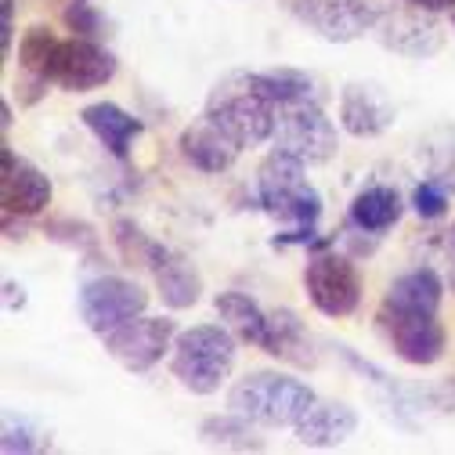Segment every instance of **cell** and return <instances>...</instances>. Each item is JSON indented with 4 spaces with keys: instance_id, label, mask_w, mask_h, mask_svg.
<instances>
[{
    "instance_id": "obj_24",
    "label": "cell",
    "mask_w": 455,
    "mask_h": 455,
    "mask_svg": "<svg viewBox=\"0 0 455 455\" xmlns=\"http://www.w3.org/2000/svg\"><path fill=\"white\" fill-rule=\"evenodd\" d=\"M203 441L220 444V448H235V451H260L264 441L257 437V430L250 427L246 416L228 412V416H210L203 423Z\"/></svg>"
},
{
    "instance_id": "obj_10",
    "label": "cell",
    "mask_w": 455,
    "mask_h": 455,
    "mask_svg": "<svg viewBox=\"0 0 455 455\" xmlns=\"http://www.w3.org/2000/svg\"><path fill=\"white\" fill-rule=\"evenodd\" d=\"M286 12L329 44H351L376 22V4L369 0H286Z\"/></svg>"
},
{
    "instance_id": "obj_8",
    "label": "cell",
    "mask_w": 455,
    "mask_h": 455,
    "mask_svg": "<svg viewBox=\"0 0 455 455\" xmlns=\"http://www.w3.org/2000/svg\"><path fill=\"white\" fill-rule=\"evenodd\" d=\"M145 307H148V293L138 286L134 278H124V275L91 278V282H84V290H80V318L98 336H105L116 325L138 318Z\"/></svg>"
},
{
    "instance_id": "obj_30",
    "label": "cell",
    "mask_w": 455,
    "mask_h": 455,
    "mask_svg": "<svg viewBox=\"0 0 455 455\" xmlns=\"http://www.w3.org/2000/svg\"><path fill=\"white\" fill-rule=\"evenodd\" d=\"M4 304H8V311L26 307V290H22V286H15V282H4Z\"/></svg>"
},
{
    "instance_id": "obj_12",
    "label": "cell",
    "mask_w": 455,
    "mask_h": 455,
    "mask_svg": "<svg viewBox=\"0 0 455 455\" xmlns=\"http://www.w3.org/2000/svg\"><path fill=\"white\" fill-rule=\"evenodd\" d=\"M116 76V59L98 47L94 40H84V36H73V40H62L59 51H54V62L47 69V80L59 84L62 91H94L101 84H108Z\"/></svg>"
},
{
    "instance_id": "obj_14",
    "label": "cell",
    "mask_w": 455,
    "mask_h": 455,
    "mask_svg": "<svg viewBox=\"0 0 455 455\" xmlns=\"http://www.w3.org/2000/svg\"><path fill=\"white\" fill-rule=\"evenodd\" d=\"M145 267L156 275V286H159V297H163L166 307L185 311V307L199 304V297H203V278H199V271H196L181 253L152 243L148 253H145Z\"/></svg>"
},
{
    "instance_id": "obj_1",
    "label": "cell",
    "mask_w": 455,
    "mask_h": 455,
    "mask_svg": "<svg viewBox=\"0 0 455 455\" xmlns=\"http://www.w3.org/2000/svg\"><path fill=\"white\" fill-rule=\"evenodd\" d=\"M206 120L243 152L264 145L275 134L278 105L253 84V73H228L206 98Z\"/></svg>"
},
{
    "instance_id": "obj_28",
    "label": "cell",
    "mask_w": 455,
    "mask_h": 455,
    "mask_svg": "<svg viewBox=\"0 0 455 455\" xmlns=\"http://www.w3.org/2000/svg\"><path fill=\"white\" fill-rule=\"evenodd\" d=\"M12 40H15V0H0V54H4V62L12 59Z\"/></svg>"
},
{
    "instance_id": "obj_11",
    "label": "cell",
    "mask_w": 455,
    "mask_h": 455,
    "mask_svg": "<svg viewBox=\"0 0 455 455\" xmlns=\"http://www.w3.org/2000/svg\"><path fill=\"white\" fill-rule=\"evenodd\" d=\"M105 351L116 358L124 369L131 372H148L166 351L170 339H174V322L170 318H131L124 325H116L112 332L101 336Z\"/></svg>"
},
{
    "instance_id": "obj_23",
    "label": "cell",
    "mask_w": 455,
    "mask_h": 455,
    "mask_svg": "<svg viewBox=\"0 0 455 455\" xmlns=\"http://www.w3.org/2000/svg\"><path fill=\"white\" fill-rule=\"evenodd\" d=\"M253 84H257L275 105L322 101L315 76H307V73H300V69H267V73H253Z\"/></svg>"
},
{
    "instance_id": "obj_27",
    "label": "cell",
    "mask_w": 455,
    "mask_h": 455,
    "mask_svg": "<svg viewBox=\"0 0 455 455\" xmlns=\"http://www.w3.org/2000/svg\"><path fill=\"white\" fill-rule=\"evenodd\" d=\"M412 206H416V213H419L423 220H437V217H444V210H448V192H444L437 181H423V185H416V192H412Z\"/></svg>"
},
{
    "instance_id": "obj_18",
    "label": "cell",
    "mask_w": 455,
    "mask_h": 455,
    "mask_svg": "<svg viewBox=\"0 0 455 455\" xmlns=\"http://www.w3.org/2000/svg\"><path fill=\"white\" fill-rule=\"evenodd\" d=\"M80 120L84 127L116 156V159H127L131 156V145L134 138L145 131V124L138 116H131V112H124L120 105H112V101H94L80 112Z\"/></svg>"
},
{
    "instance_id": "obj_29",
    "label": "cell",
    "mask_w": 455,
    "mask_h": 455,
    "mask_svg": "<svg viewBox=\"0 0 455 455\" xmlns=\"http://www.w3.org/2000/svg\"><path fill=\"white\" fill-rule=\"evenodd\" d=\"M444 260H448V282H451V293H455V224L444 232Z\"/></svg>"
},
{
    "instance_id": "obj_26",
    "label": "cell",
    "mask_w": 455,
    "mask_h": 455,
    "mask_svg": "<svg viewBox=\"0 0 455 455\" xmlns=\"http://www.w3.org/2000/svg\"><path fill=\"white\" fill-rule=\"evenodd\" d=\"M62 19H66V26H69L76 36H84V40H98V36H101V15L87 4V0H73Z\"/></svg>"
},
{
    "instance_id": "obj_22",
    "label": "cell",
    "mask_w": 455,
    "mask_h": 455,
    "mask_svg": "<svg viewBox=\"0 0 455 455\" xmlns=\"http://www.w3.org/2000/svg\"><path fill=\"white\" fill-rule=\"evenodd\" d=\"M220 322L232 329L243 344H253V347H264V339H267V311H260L257 300H250L246 293H235V290H228L213 300Z\"/></svg>"
},
{
    "instance_id": "obj_21",
    "label": "cell",
    "mask_w": 455,
    "mask_h": 455,
    "mask_svg": "<svg viewBox=\"0 0 455 455\" xmlns=\"http://www.w3.org/2000/svg\"><path fill=\"white\" fill-rule=\"evenodd\" d=\"M441 297H444L441 275L434 267H416V271H405L402 278H394V286L387 290L383 304L409 307V311H434L437 315Z\"/></svg>"
},
{
    "instance_id": "obj_31",
    "label": "cell",
    "mask_w": 455,
    "mask_h": 455,
    "mask_svg": "<svg viewBox=\"0 0 455 455\" xmlns=\"http://www.w3.org/2000/svg\"><path fill=\"white\" fill-rule=\"evenodd\" d=\"M409 4L427 8V12H448V8H455V0H409Z\"/></svg>"
},
{
    "instance_id": "obj_3",
    "label": "cell",
    "mask_w": 455,
    "mask_h": 455,
    "mask_svg": "<svg viewBox=\"0 0 455 455\" xmlns=\"http://www.w3.org/2000/svg\"><path fill=\"white\" fill-rule=\"evenodd\" d=\"M235 369V336L220 325H192L174 339L170 372L192 394H217Z\"/></svg>"
},
{
    "instance_id": "obj_19",
    "label": "cell",
    "mask_w": 455,
    "mask_h": 455,
    "mask_svg": "<svg viewBox=\"0 0 455 455\" xmlns=\"http://www.w3.org/2000/svg\"><path fill=\"white\" fill-rule=\"evenodd\" d=\"M181 156L196 170H203V174H220V170H228V166L235 163L239 148L203 116L199 124H192V127L181 131Z\"/></svg>"
},
{
    "instance_id": "obj_20",
    "label": "cell",
    "mask_w": 455,
    "mask_h": 455,
    "mask_svg": "<svg viewBox=\"0 0 455 455\" xmlns=\"http://www.w3.org/2000/svg\"><path fill=\"white\" fill-rule=\"evenodd\" d=\"M397 220H402V196H397L390 185H369L351 203V224L358 232L379 235L387 228H394Z\"/></svg>"
},
{
    "instance_id": "obj_6",
    "label": "cell",
    "mask_w": 455,
    "mask_h": 455,
    "mask_svg": "<svg viewBox=\"0 0 455 455\" xmlns=\"http://www.w3.org/2000/svg\"><path fill=\"white\" fill-rule=\"evenodd\" d=\"M372 33L387 51L405 54V59H430V54H437L441 44H444V33H441L434 12L416 8V4H409V0L376 4Z\"/></svg>"
},
{
    "instance_id": "obj_9",
    "label": "cell",
    "mask_w": 455,
    "mask_h": 455,
    "mask_svg": "<svg viewBox=\"0 0 455 455\" xmlns=\"http://www.w3.org/2000/svg\"><path fill=\"white\" fill-rule=\"evenodd\" d=\"M304 286L311 304L325 318H347L362 300V278L351 257L339 253H315L304 271Z\"/></svg>"
},
{
    "instance_id": "obj_13",
    "label": "cell",
    "mask_w": 455,
    "mask_h": 455,
    "mask_svg": "<svg viewBox=\"0 0 455 455\" xmlns=\"http://www.w3.org/2000/svg\"><path fill=\"white\" fill-rule=\"evenodd\" d=\"M4 170H0V203H4V217H36L40 210L51 206V178L29 159L15 156V148L4 141L0 148Z\"/></svg>"
},
{
    "instance_id": "obj_2",
    "label": "cell",
    "mask_w": 455,
    "mask_h": 455,
    "mask_svg": "<svg viewBox=\"0 0 455 455\" xmlns=\"http://www.w3.org/2000/svg\"><path fill=\"white\" fill-rule=\"evenodd\" d=\"M311 405L315 390L282 372H246L228 394V409L260 427H297Z\"/></svg>"
},
{
    "instance_id": "obj_16",
    "label": "cell",
    "mask_w": 455,
    "mask_h": 455,
    "mask_svg": "<svg viewBox=\"0 0 455 455\" xmlns=\"http://www.w3.org/2000/svg\"><path fill=\"white\" fill-rule=\"evenodd\" d=\"M293 430H297V441L307 448H336L358 430V416L344 402H318L315 397V405L300 416Z\"/></svg>"
},
{
    "instance_id": "obj_4",
    "label": "cell",
    "mask_w": 455,
    "mask_h": 455,
    "mask_svg": "<svg viewBox=\"0 0 455 455\" xmlns=\"http://www.w3.org/2000/svg\"><path fill=\"white\" fill-rule=\"evenodd\" d=\"M304 166L307 163H300L297 156L275 148L257 170V199H260V210L278 220H293L297 228H315V220L322 217V196L304 178Z\"/></svg>"
},
{
    "instance_id": "obj_15",
    "label": "cell",
    "mask_w": 455,
    "mask_h": 455,
    "mask_svg": "<svg viewBox=\"0 0 455 455\" xmlns=\"http://www.w3.org/2000/svg\"><path fill=\"white\" fill-rule=\"evenodd\" d=\"M339 124L355 138H376L394 124V105L376 84H347L339 94Z\"/></svg>"
},
{
    "instance_id": "obj_17",
    "label": "cell",
    "mask_w": 455,
    "mask_h": 455,
    "mask_svg": "<svg viewBox=\"0 0 455 455\" xmlns=\"http://www.w3.org/2000/svg\"><path fill=\"white\" fill-rule=\"evenodd\" d=\"M260 351L278 358V362H290L297 369H315L318 365V355L311 347V336H307L304 322L297 318V311H290V307L267 311V339H264Z\"/></svg>"
},
{
    "instance_id": "obj_32",
    "label": "cell",
    "mask_w": 455,
    "mask_h": 455,
    "mask_svg": "<svg viewBox=\"0 0 455 455\" xmlns=\"http://www.w3.org/2000/svg\"><path fill=\"white\" fill-rule=\"evenodd\" d=\"M451 22H455V15H451Z\"/></svg>"
},
{
    "instance_id": "obj_5",
    "label": "cell",
    "mask_w": 455,
    "mask_h": 455,
    "mask_svg": "<svg viewBox=\"0 0 455 455\" xmlns=\"http://www.w3.org/2000/svg\"><path fill=\"white\" fill-rule=\"evenodd\" d=\"M376 329L383 332L387 347L409 365H437L448 344L444 325L437 322L434 311H409V307L379 304Z\"/></svg>"
},
{
    "instance_id": "obj_7",
    "label": "cell",
    "mask_w": 455,
    "mask_h": 455,
    "mask_svg": "<svg viewBox=\"0 0 455 455\" xmlns=\"http://www.w3.org/2000/svg\"><path fill=\"white\" fill-rule=\"evenodd\" d=\"M275 148L297 156L300 163H325L336 156V127L322 112V101L278 105Z\"/></svg>"
},
{
    "instance_id": "obj_25",
    "label": "cell",
    "mask_w": 455,
    "mask_h": 455,
    "mask_svg": "<svg viewBox=\"0 0 455 455\" xmlns=\"http://www.w3.org/2000/svg\"><path fill=\"white\" fill-rule=\"evenodd\" d=\"M59 44H62V40H54L51 29L33 26V29L22 36V44H19V66H22V73L47 80V69H51V62H54V51H59ZM47 84H51V80H47Z\"/></svg>"
}]
</instances>
